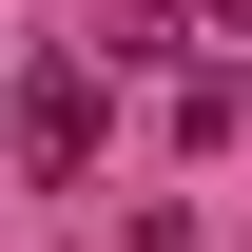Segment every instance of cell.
<instances>
[{
    "label": "cell",
    "mask_w": 252,
    "mask_h": 252,
    "mask_svg": "<svg viewBox=\"0 0 252 252\" xmlns=\"http://www.w3.org/2000/svg\"><path fill=\"white\" fill-rule=\"evenodd\" d=\"M20 156H39V175L97 156V78H20Z\"/></svg>",
    "instance_id": "6da1fadb"
}]
</instances>
